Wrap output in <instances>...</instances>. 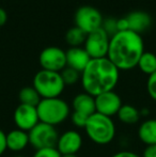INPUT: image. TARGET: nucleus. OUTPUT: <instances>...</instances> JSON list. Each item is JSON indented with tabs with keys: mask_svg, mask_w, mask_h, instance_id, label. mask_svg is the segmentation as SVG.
Wrapping results in <instances>:
<instances>
[{
	"mask_svg": "<svg viewBox=\"0 0 156 157\" xmlns=\"http://www.w3.org/2000/svg\"><path fill=\"white\" fill-rule=\"evenodd\" d=\"M18 99L23 105L36 107L42 98L33 87H24L18 93Z\"/></svg>",
	"mask_w": 156,
	"mask_h": 157,
	"instance_id": "obj_19",
	"label": "nucleus"
},
{
	"mask_svg": "<svg viewBox=\"0 0 156 157\" xmlns=\"http://www.w3.org/2000/svg\"><path fill=\"white\" fill-rule=\"evenodd\" d=\"M32 157H62L56 147H46V149L36 150Z\"/></svg>",
	"mask_w": 156,
	"mask_h": 157,
	"instance_id": "obj_24",
	"label": "nucleus"
},
{
	"mask_svg": "<svg viewBox=\"0 0 156 157\" xmlns=\"http://www.w3.org/2000/svg\"><path fill=\"white\" fill-rule=\"evenodd\" d=\"M86 39H87V33L76 26L67 30L65 34V41L71 47H80V45L85 44Z\"/></svg>",
	"mask_w": 156,
	"mask_h": 157,
	"instance_id": "obj_21",
	"label": "nucleus"
},
{
	"mask_svg": "<svg viewBox=\"0 0 156 157\" xmlns=\"http://www.w3.org/2000/svg\"><path fill=\"white\" fill-rule=\"evenodd\" d=\"M120 78V71L108 58L91 59L81 72L80 81L86 93L97 96L113 91Z\"/></svg>",
	"mask_w": 156,
	"mask_h": 157,
	"instance_id": "obj_2",
	"label": "nucleus"
},
{
	"mask_svg": "<svg viewBox=\"0 0 156 157\" xmlns=\"http://www.w3.org/2000/svg\"><path fill=\"white\" fill-rule=\"evenodd\" d=\"M6 21H8V14L2 8H0V27L6 25Z\"/></svg>",
	"mask_w": 156,
	"mask_h": 157,
	"instance_id": "obj_31",
	"label": "nucleus"
},
{
	"mask_svg": "<svg viewBox=\"0 0 156 157\" xmlns=\"http://www.w3.org/2000/svg\"><path fill=\"white\" fill-rule=\"evenodd\" d=\"M65 55H67V66L74 68L79 73L85 70L91 60L85 48L81 47H70V49L65 52Z\"/></svg>",
	"mask_w": 156,
	"mask_h": 157,
	"instance_id": "obj_13",
	"label": "nucleus"
},
{
	"mask_svg": "<svg viewBox=\"0 0 156 157\" xmlns=\"http://www.w3.org/2000/svg\"><path fill=\"white\" fill-rule=\"evenodd\" d=\"M74 21L76 27L88 34L102 28L104 18L97 9L91 6H82L76 11Z\"/></svg>",
	"mask_w": 156,
	"mask_h": 157,
	"instance_id": "obj_7",
	"label": "nucleus"
},
{
	"mask_svg": "<svg viewBox=\"0 0 156 157\" xmlns=\"http://www.w3.org/2000/svg\"><path fill=\"white\" fill-rule=\"evenodd\" d=\"M62 157H78L77 154H67V155H62Z\"/></svg>",
	"mask_w": 156,
	"mask_h": 157,
	"instance_id": "obj_32",
	"label": "nucleus"
},
{
	"mask_svg": "<svg viewBox=\"0 0 156 157\" xmlns=\"http://www.w3.org/2000/svg\"><path fill=\"white\" fill-rule=\"evenodd\" d=\"M109 42H110V36L102 28H100L95 31L88 33L83 48L91 59L107 58Z\"/></svg>",
	"mask_w": 156,
	"mask_h": 157,
	"instance_id": "obj_8",
	"label": "nucleus"
},
{
	"mask_svg": "<svg viewBox=\"0 0 156 157\" xmlns=\"http://www.w3.org/2000/svg\"><path fill=\"white\" fill-rule=\"evenodd\" d=\"M29 144V136L27 132L18 128L11 130L6 134V147L12 152H21Z\"/></svg>",
	"mask_w": 156,
	"mask_h": 157,
	"instance_id": "obj_16",
	"label": "nucleus"
},
{
	"mask_svg": "<svg viewBox=\"0 0 156 157\" xmlns=\"http://www.w3.org/2000/svg\"><path fill=\"white\" fill-rule=\"evenodd\" d=\"M141 156L142 157H156V144L146 145Z\"/></svg>",
	"mask_w": 156,
	"mask_h": 157,
	"instance_id": "obj_29",
	"label": "nucleus"
},
{
	"mask_svg": "<svg viewBox=\"0 0 156 157\" xmlns=\"http://www.w3.org/2000/svg\"><path fill=\"white\" fill-rule=\"evenodd\" d=\"M125 17L128 21L129 30L139 33V34L149 29V27L152 24V18H151L150 14L143 12V11H134V12L127 14Z\"/></svg>",
	"mask_w": 156,
	"mask_h": 157,
	"instance_id": "obj_14",
	"label": "nucleus"
},
{
	"mask_svg": "<svg viewBox=\"0 0 156 157\" xmlns=\"http://www.w3.org/2000/svg\"><path fill=\"white\" fill-rule=\"evenodd\" d=\"M85 130L88 138L98 145L109 144L116 136V125L112 119L97 112L89 117Z\"/></svg>",
	"mask_w": 156,
	"mask_h": 157,
	"instance_id": "obj_3",
	"label": "nucleus"
},
{
	"mask_svg": "<svg viewBox=\"0 0 156 157\" xmlns=\"http://www.w3.org/2000/svg\"><path fill=\"white\" fill-rule=\"evenodd\" d=\"M13 157H24V156H21V155H16V156H13Z\"/></svg>",
	"mask_w": 156,
	"mask_h": 157,
	"instance_id": "obj_33",
	"label": "nucleus"
},
{
	"mask_svg": "<svg viewBox=\"0 0 156 157\" xmlns=\"http://www.w3.org/2000/svg\"><path fill=\"white\" fill-rule=\"evenodd\" d=\"M117 117L119 120L124 124L133 125L138 123V121H139L140 111L135 106L125 104V105H122V107L120 108V110L117 113Z\"/></svg>",
	"mask_w": 156,
	"mask_h": 157,
	"instance_id": "obj_18",
	"label": "nucleus"
},
{
	"mask_svg": "<svg viewBox=\"0 0 156 157\" xmlns=\"http://www.w3.org/2000/svg\"><path fill=\"white\" fill-rule=\"evenodd\" d=\"M137 66L143 74L149 76L152 75L156 72V55L151 52H144L140 57Z\"/></svg>",
	"mask_w": 156,
	"mask_h": 157,
	"instance_id": "obj_20",
	"label": "nucleus"
},
{
	"mask_svg": "<svg viewBox=\"0 0 156 157\" xmlns=\"http://www.w3.org/2000/svg\"><path fill=\"white\" fill-rule=\"evenodd\" d=\"M102 29L104 30L109 36H113L116 33L118 32V27H117V19L116 18H106L104 19L102 25Z\"/></svg>",
	"mask_w": 156,
	"mask_h": 157,
	"instance_id": "obj_23",
	"label": "nucleus"
},
{
	"mask_svg": "<svg viewBox=\"0 0 156 157\" xmlns=\"http://www.w3.org/2000/svg\"><path fill=\"white\" fill-rule=\"evenodd\" d=\"M146 90L151 98L156 101V72L149 76L146 81Z\"/></svg>",
	"mask_w": 156,
	"mask_h": 157,
	"instance_id": "obj_26",
	"label": "nucleus"
},
{
	"mask_svg": "<svg viewBox=\"0 0 156 157\" xmlns=\"http://www.w3.org/2000/svg\"><path fill=\"white\" fill-rule=\"evenodd\" d=\"M13 120L18 129L27 132H30L34 126L40 123L36 107L19 104L14 110Z\"/></svg>",
	"mask_w": 156,
	"mask_h": 157,
	"instance_id": "obj_10",
	"label": "nucleus"
},
{
	"mask_svg": "<svg viewBox=\"0 0 156 157\" xmlns=\"http://www.w3.org/2000/svg\"><path fill=\"white\" fill-rule=\"evenodd\" d=\"M89 119L88 116H85L82 113H79V112H76V111H73L71 116V120L73 122V124L76 126V127H79V128H85L86 124H87V121Z\"/></svg>",
	"mask_w": 156,
	"mask_h": 157,
	"instance_id": "obj_25",
	"label": "nucleus"
},
{
	"mask_svg": "<svg viewBox=\"0 0 156 157\" xmlns=\"http://www.w3.org/2000/svg\"><path fill=\"white\" fill-rule=\"evenodd\" d=\"M39 62L42 70L60 73L67 67V55L65 52L57 46L44 48L39 57Z\"/></svg>",
	"mask_w": 156,
	"mask_h": 157,
	"instance_id": "obj_9",
	"label": "nucleus"
},
{
	"mask_svg": "<svg viewBox=\"0 0 156 157\" xmlns=\"http://www.w3.org/2000/svg\"><path fill=\"white\" fill-rule=\"evenodd\" d=\"M32 87L36 90L41 98H54L60 97L64 91L65 85L60 73L41 70L34 75Z\"/></svg>",
	"mask_w": 156,
	"mask_h": 157,
	"instance_id": "obj_5",
	"label": "nucleus"
},
{
	"mask_svg": "<svg viewBox=\"0 0 156 157\" xmlns=\"http://www.w3.org/2000/svg\"><path fill=\"white\" fill-rule=\"evenodd\" d=\"M117 27H118V32L119 31H127V30H129L128 21H127L126 17H122V18L117 19Z\"/></svg>",
	"mask_w": 156,
	"mask_h": 157,
	"instance_id": "obj_27",
	"label": "nucleus"
},
{
	"mask_svg": "<svg viewBox=\"0 0 156 157\" xmlns=\"http://www.w3.org/2000/svg\"><path fill=\"white\" fill-rule=\"evenodd\" d=\"M28 136H29V144L36 150L56 147L59 139L58 132L55 126L42 122H40L30 132H28Z\"/></svg>",
	"mask_w": 156,
	"mask_h": 157,
	"instance_id": "obj_6",
	"label": "nucleus"
},
{
	"mask_svg": "<svg viewBox=\"0 0 156 157\" xmlns=\"http://www.w3.org/2000/svg\"><path fill=\"white\" fill-rule=\"evenodd\" d=\"M60 74H61V77H62L63 82H64L65 86L75 85L79 79H80V76H81V73L77 72V71L74 70V68H72V67H69V66L63 68V70L60 72Z\"/></svg>",
	"mask_w": 156,
	"mask_h": 157,
	"instance_id": "obj_22",
	"label": "nucleus"
},
{
	"mask_svg": "<svg viewBox=\"0 0 156 157\" xmlns=\"http://www.w3.org/2000/svg\"><path fill=\"white\" fill-rule=\"evenodd\" d=\"M138 137L146 145L156 144V119L142 122L138 128Z\"/></svg>",
	"mask_w": 156,
	"mask_h": 157,
	"instance_id": "obj_17",
	"label": "nucleus"
},
{
	"mask_svg": "<svg viewBox=\"0 0 156 157\" xmlns=\"http://www.w3.org/2000/svg\"><path fill=\"white\" fill-rule=\"evenodd\" d=\"M143 52V40L139 33L131 30L119 31L110 37L107 58L119 71H129L138 65Z\"/></svg>",
	"mask_w": 156,
	"mask_h": 157,
	"instance_id": "obj_1",
	"label": "nucleus"
},
{
	"mask_svg": "<svg viewBox=\"0 0 156 157\" xmlns=\"http://www.w3.org/2000/svg\"><path fill=\"white\" fill-rule=\"evenodd\" d=\"M40 122L52 126L63 123L70 116V106L60 97L42 98L36 106Z\"/></svg>",
	"mask_w": 156,
	"mask_h": 157,
	"instance_id": "obj_4",
	"label": "nucleus"
},
{
	"mask_svg": "<svg viewBox=\"0 0 156 157\" xmlns=\"http://www.w3.org/2000/svg\"><path fill=\"white\" fill-rule=\"evenodd\" d=\"M74 111L82 113L85 116H92L95 113V98L92 95L82 92L76 95L72 101Z\"/></svg>",
	"mask_w": 156,
	"mask_h": 157,
	"instance_id": "obj_15",
	"label": "nucleus"
},
{
	"mask_svg": "<svg viewBox=\"0 0 156 157\" xmlns=\"http://www.w3.org/2000/svg\"><path fill=\"white\" fill-rule=\"evenodd\" d=\"M94 98H95V112L109 118L117 116L123 105L121 97L115 91L105 92L95 96Z\"/></svg>",
	"mask_w": 156,
	"mask_h": 157,
	"instance_id": "obj_11",
	"label": "nucleus"
},
{
	"mask_svg": "<svg viewBox=\"0 0 156 157\" xmlns=\"http://www.w3.org/2000/svg\"><path fill=\"white\" fill-rule=\"evenodd\" d=\"M82 147V137L76 130H67L59 136L56 149L61 155L77 154Z\"/></svg>",
	"mask_w": 156,
	"mask_h": 157,
	"instance_id": "obj_12",
	"label": "nucleus"
},
{
	"mask_svg": "<svg viewBox=\"0 0 156 157\" xmlns=\"http://www.w3.org/2000/svg\"><path fill=\"white\" fill-rule=\"evenodd\" d=\"M111 157H142V156L138 155L137 153L131 151H120L118 153L113 154Z\"/></svg>",
	"mask_w": 156,
	"mask_h": 157,
	"instance_id": "obj_30",
	"label": "nucleus"
},
{
	"mask_svg": "<svg viewBox=\"0 0 156 157\" xmlns=\"http://www.w3.org/2000/svg\"><path fill=\"white\" fill-rule=\"evenodd\" d=\"M6 149H8V147H6V134L2 129H0V155H2Z\"/></svg>",
	"mask_w": 156,
	"mask_h": 157,
	"instance_id": "obj_28",
	"label": "nucleus"
}]
</instances>
